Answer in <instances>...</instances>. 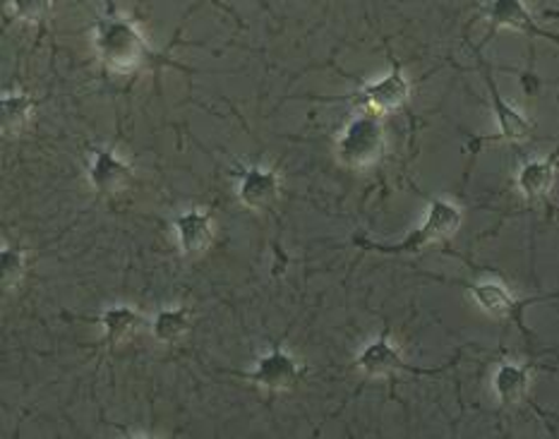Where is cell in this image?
<instances>
[{
    "mask_svg": "<svg viewBox=\"0 0 559 439\" xmlns=\"http://www.w3.org/2000/svg\"><path fill=\"white\" fill-rule=\"evenodd\" d=\"M96 322L104 329V344L116 346L130 334L138 332L144 324V317L138 308H132V305H114V308H106L96 317Z\"/></svg>",
    "mask_w": 559,
    "mask_h": 439,
    "instance_id": "obj_15",
    "label": "cell"
},
{
    "mask_svg": "<svg viewBox=\"0 0 559 439\" xmlns=\"http://www.w3.org/2000/svg\"><path fill=\"white\" fill-rule=\"evenodd\" d=\"M557 180V156L533 158L519 168L516 188L528 202L548 198Z\"/></svg>",
    "mask_w": 559,
    "mask_h": 439,
    "instance_id": "obj_13",
    "label": "cell"
},
{
    "mask_svg": "<svg viewBox=\"0 0 559 439\" xmlns=\"http://www.w3.org/2000/svg\"><path fill=\"white\" fill-rule=\"evenodd\" d=\"M478 66H480L485 84H488L492 114L497 118V128H500V132H497V135L490 138V140H497V142H528L533 138V132H536V126H533L531 120L519 111V108H514L512 104L504 99L500 87H497V82H495L492 68L485 63L480 54H478Z\"/></svg>",
    "mask_w": 559,
    "mask_h": 439,
    "instance_id": "obj_8",
    "label": "cell"
},
{
    "mask_svg": "<svg viewBox=\"0 0 559 439\" xmlns=\"http://www.w3.org/2000/svg\"><path fill=\"white\" fill-rule=\"evenodd\" d=\"M192 315L186 305H176V308H164L154 315L152 320V336L164 346L178 344L190 332Z\"/></svg>",
    "mask_w": 559,
    "mask_h": 439,
    "instance_id": "obj_16",
    "label": "cell"
},
{
    "mask_svg": "<svg viewBox=\"0 0 559 439\" xmlns=\"http://www.w3.org/2000/svg\"><path fill=\"white\" fill-rule=\"evenodd\" d=\"M488 22H490V32L485 41H490V36L495 32L512 29V32H519L524 36H531V39H545V41L559 46V34L543 29L538 20L533 17V12L524 3V0H490Z\"/></svg>",
    "mask_w": 559,
    "mask_h": 439,
    "instance_id": "obj_9",
    "label": "cell"
},
{
    "mask_svg": "<svg viewBox=\"0 0 559 439\" xmlns=\"http://www.w3.org/2000/svg\"><path fill=\"white\" fill-rule=\"evenodd\" d=\"M53 0H8L10 15L27 24H41L44 20H48Z\"/></svg>",
    "mask_w": 559,
    "mask_h": 439,
    "instance_id": "obj_18",
    "label": "cell"
},
{
    "mask_svg": "<svg viewBox=\"0 0 559 439\" xmlns=\"http://www.w3.org/2000/svg\"><path fill=\"white\" fill-rule=\"evenodd\" d=\"M531 387V368L519 363H500L492 375V392L502 406H516Z\"/></svg>",
    "mask_w": 559,
    "mask_h": 439,
    "instance_id": "obj_14",
    "label": "cell"
},
{
    "mask_svg": "<svg viewBox=\"0 0 559 439\" xmlns=\"http://www.w3.org/2000/svg\"><path fill=\"white\" fill-rule=\"evenodd\" d=\"M302 365L290 356L284 348H274L262 356L250 372H236L242 380L252 382L254 387L264 389V392H286V389L296 387L302 377Z\"/></svg>",
    "mask_w": 559,
    "mask_h": 439,
    "instance_id": "obj_7",
    "label": "cell"
},
{
    "mask_svg": "<svg viewBox=\"0 0 559 439\" xmlns=\"http://www.w3.org/2000/svg\"><path fill=\"white\" fill-rule=\"evenodd\" d=\"M411 99V82L404 75V68L392 60V70L382 80L360 84L356 94H350V102L370 108L372 114L384 116L404 108Z\"/></svg>",
    "mask_w": 559,
    "mask_h": 439,
    "instance_id": "obj_4",
    "label": "cell"
},
{
    "mask_svg": "<svg viewBox=\"0 0 559 439\" xmlns=\"http://www.w3.org/2000/svg\"><path fill=\"white\" fill-rule=\"evenodd\" d=\"M464 286L468 288L473 302H476L483 312H488L490 317H497V320H514L519 327H524L521 312H524V308H528V305L559 298V293H550V296L519 300L514 293L509 290V286L497 282V278H483V282H473V284H464Z\"/></svg>",
    "mask_w": 559,
    "mask_h": 439,
    "instance_id": "obj_5",
    "label": "cell"
},
{
    "mask_svg": "<svg viewBox=\"0 0 559 439\" xmlns=\"http://www.w3.org/2000/svg\"><path fill=\"white\" fill-rule=\"evenodd\" d=\"M0 111H3V132H17L29 123L34 99L29 94L5 92L3 99H0Z\"/></svg>",
    "mask_w": 559,
    "mask_h": 439,
    "instance_id": "obj_17",
    "label": "cell"
},
{
    "mask_svg": "<svg viewBox=\"0 0 559 439\" xmlns=\"http://www.w3.org/2000/svg\"><path fill=\"white\" fill-rule=\"evenodd\" d=\"M238 200L248 210H266L282 192V178L264 166H248L238 174Z\"/></svg>",
    "mask_w": 559,
    "mask_h": 439,
    "instance_id": "obj_11",
    "label": "cell"
},
{
    "mask_svg": "<svg viewBox=\"0 0 559 439\" xmlns=\"http://www.w3.org/2000/svg\"><path fill=\"white\" fill-rule=\"evenodd\" d=\"M386 150V135L377 114H360L336 140V158L348 168H370Z\"/></svg>",
    "mask_w": 559,
    "mask_h": 439,
    "instance_id": "obj_3",
    "label": "cell"
},
{
    "mask_svg": "<svg viewBox=\"0 0 559 439\" xmlns=\"http://www.w3.org/2000/svg\"><path fill=\"white\" fill-rule=\"evenodd\" d=\"M87 178L94 192L106 198V194H114L128 186L132 178V166L108 146H90Z\"/></svg>",
    "mask_w": 559,
    "mask_h": 439,
    "instance_id": "obj_10",
    "label": "cell"
},
{
    "mask_svg": "<svg viewBox=\"0 0 559 439\" xmlns=\"http://www.w3.org/2000/svg\"><path fill=\"white\" fill-rule=\"evenodd\" d=\"M174 228H176L178 248L186 254V258L202 254L206 248L212 246L214 218L206 210H200V206H192V210L178 214L174 222Z\"/></svg>",
    "mask_w": 559,
    "mask_h": 439,
    "instance_id": "obj_12",
    "label": "cell"
},
{
    "mask_svg": "<svg viewBox=\"0 0 559 439\" xmlns=\"http://www.w3.org/2000/svg\"><path fill=\"white\" fill-rule=\"evenodd\" d=\"M94 46L102 63L111 72H118V75L135 72L154 58L147 36L142 34L138 24L116 15V12L96 24Z\"/></svg>",
    "mask_w": 559,
    "mask_h": 439,
    "instance_id": "obj_1",
    "label": "cell"
},
{
    "mask_svg": "<svg viewBox=\"0 0 559 439\" xmlns=\"http://www.w3.org/2000/svg\"><path fill=\"white\" fill-rule=\"evenodd\" d=\"M464 224V210L452 200H430L428 204V214H425V222L411 230V234L396 242V246H374V242H358V246L382 252V254H418L428 246H435V242H442L447 238H452L456 230Z\"/></svg>",
    "mask_w": 559,
    "mask_h": 439,
    "instance_id": "obj_2",
    "label": "cell"
},
{
    "mask_svg": "<svg viewBox=\"0 0 559 439\" xmlns=\"http://www.w3.org/2000/svg\"><path fill=\"white\" fill-rule=\"evenodd\" d=\"M0 266H3V288H12L20 284V278L27 270V258L20 248H10L3 242V250H0Z\"/></svg>",
    "mask_w": 559,
    "mask_h": 439,
    "instance_id": "obj_19",
    "label": "cell"
},
{
    "mask_svg": "<svg viewBox=\"0 0 559 439\" xmlns=\"http://www.w3.org/2000/svg\"><path fill=\"white\" fill-rule=\"evenodd\" d=\"M356 368L366 372L368 377H384L394 372H408V375H442L447 368H418V365H411L401 351L389 341L386 334L372 339L368 346L356 356Z\"/></svg>",
    "mask_w": 559,
    "mask_h": 439,
    "instance_id": "obj_6",
    "label": "cell"
}]
</instances>
